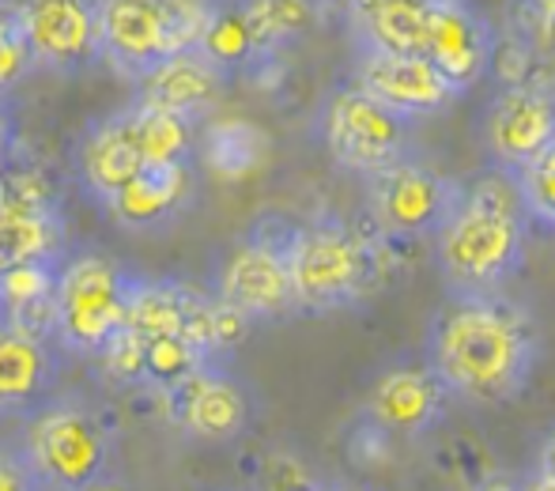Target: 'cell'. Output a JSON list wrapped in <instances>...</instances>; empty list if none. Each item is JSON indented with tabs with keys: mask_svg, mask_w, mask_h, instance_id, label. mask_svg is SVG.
<instances>
[{
	"mask_svg": "<svg viewBox=\"0 0 555 491\" xmlns=\"http://www.w3.org/2000/svg\"><path fill=\"white\" fill-rule=\"evenodd\" d=\"M488 152L503 175L529 167L555 147V83H529V88L499 91L488 103L483 118Z\"/></svg>",
	"mask_w": 555,
	"mask_h": 491,
	"instance_id": "30bf717a",
	"label": "cell"
},
{
	"mask_svg": "<svg viewBox=\"0 0 555 491\" xmlns=\"http://www.w3.org/2000/svg\"><path fill=\"white\" fill-rule=\"evenodd\" d=\"M193 197V170L190 163L178 167H144L121 193L114 197L111 216L125 231L152 235L163 223H170Z\"/></svg>",
	"mask_w": 555,
	"mask_h": 491,
	"instance_id": "ac0fdd59",
	"label": "cell"
},
{
	"mask_svg": "<svg viewBox=\"0 0 555 491\" xmlns=\"http://www.w3.org/2000/svg\"><path fill=\"white\" fill-rule=\"evenodd\" d=\"M476 491H518V477H503V473H495V477L480 480Z\"/></svg>",
	"mask_w": 555,
	"mask_h": 491,
	"instance_id": "d590c367",
	"label": "cell"
},
{
	"mask_svg": "<svg viewBox=\"0 0 555 491\" xmlns=\"http://www.w3.org/2000/svg\"><path fill=\"white\" fill-rule=\"evenodd\" d=\"M318 480L307 477V469L295 462H287V457H276V462H269V469H264V491H314Z\"/></svg>",
	"mask_w": 555,
	"mask_h": 491,
	"instance_id": "1f68e13d",
	"label": "cell"
},
{
	"mask_svg": "<svg viewBox=\"0 0 555 491\" xmlns=\"http://www.w3.org/2000/svg\"><path fill=\"white\" fill-rule=\"evenodd\" d=\"M537 473L555 480V431L541 442V457H537Z\"/></svg>",
	"mask_w": 555,
	"mask_h": 491,
	"instance_id": "836d02e7",
	"label": "cell"
},
{
	"mask_svg": "<svg viewBox=\"0 0 555 491\" xmlns=\"http://www.w3.org/2000/svg\"><path fill=\"white\" fill-rule=\"evenodd\" d=\"M35 65L73 68L99 57V4L83 0H35L15 8Z\"/></svg>",
	"mask_w": 555,
	"mask_h": 491,
	"instance_id": "2e32d148",
	"label": "cell"
},
{
	"mask_svg": "<svg viewBox=\"0 0 555 491\" xmlns=\"http://www.w3.org/2000/svg\"><path fill=\"white\" fill-rule=\"evenodd\" d=\"M35 477H30V469L23 465L20 454H8V450H0V491H38Z\"/></svg>",
	"mask_w": 555,
	"mask_h": 491,
	"instance_id": "d6a6232c",
	"label": "cell"
},
{
	"mask_svg": "<svg viewBox=\"0 0 555 491\" xmlns=\"http://www.w3.org/2000/svg\"><path fill=\"white\" fill-rule=\"evenodd\" d=\"M53 287H57V264L53 261L0 269V314L46 299V295H53Z\"/></svg>",
	"mask_w": 555,
	"mask_h": 491,
	"instance_id": "f1b7e54d",
	"label": "cell"
},
{
	"mask_svg": "<svg viewBox=\"0 0 555 491\" xmlns=\"http://www.w3.org/2000/svg\"><path fill=\"white\" fill-rule=\"evenodd\" d=\"M61 360L50 352V345L12 337L0 330V412L35 409L57 386Z\"/></svg>",
	"mask_w": 555,
	"mask_h": 491,
	"instance_id": "44dd1931",
	"label": "cell"
},
{
	"mask_svg": "<svg viewBox=\"0 0 555 491\" xmlns=\"http://www.w3.org/2000/svg\"><path fill=\"white\" fill-rule=\"evenodd\" d=\"M314 491H359V488H348V484H322V480H318V488Z\"/></svg>",
	"mask_w": 555,
	"mask_h": 491,
	"instance_id": "74e56055",
	"label": "cell"
},
{
	"mask_svg": "<svg viewBox=\"0 0 555 491\" xmlns=\"http://www.w3.org/2000/svg\"><path fill=\"white\" fill-rule=\"evenodd\" d=\"M446 401H450V393L427 371V363L424 367L397 363V367H386L374 378L371 397H366V419L378 435L416 439V435L431 431L435 424H442Z\"/></svg>",
	"mask_w": 555,
	"mask_h": 491,
	"instance_id": "4fadbf2b",
	"label": "cell"
},
{
	"mask_svg": "<svg viewBox=\"0 0 555 491\" xmlns=\"http://www.w3.org/2000/svg\"><path fill=\"white\" fill-rule=\"evenodd\" d=\"M216 8L182 0H111L99 4V46L121 73L147 76L155 65L201 46Z\"/></svg>",
	"mask_w": 555,
	"mask_h": 491,
	"instance_id": "277c9868",
	"label": "cell"
},
{
	"mask_svg": "<svg viewBox=\"0 0 555 491\" xmlns=\"http://www.w3.org/2000/svg\"><path fill=\"white\" fill-rule=\"evenodd\" d=\"M518 491H555V480L544 473H529V477H518Z\"/></svg>",
	"mask_w": 555,
	"mask_h": 491,
	"instance_id": "e575fe53",
	"label": "cell"
},
{
	"mask_svg": "<svg viewBox=\"0 0 555 491\" xmlns=\"http://www.w3.org/2000/svg\"><path fill=\"white\" fill-rule=\"evenodd\" d=\"M351 88H359L404 125L431 118L457 99L424 57H386V53H359Z\"/></svg>",
	"mask_w": 555,
	"mask_h": 491,
	"instance_id": "7c38bea8",
	"label": "cell"
},
{
	"mask_svg": "<svg viewBox=\"0 0 555 491\" xmlns=\"http://www.w3.org/2000/svg\"><path fill=\"white\" fill-rule=\"evenodd\" d=\"M541 325L521 302L495 295H450L427 330V371L450 397L506 404L541 367Z\"/></svg>",
	"mask_w": 555,
	"mask_h": 491,
	"instance_id": "6da1fadb",
	"label": "cell"
},
{
	"mask_svg": "<svg viewBox=\"0 0 555 491\" xmlns=\"http://www.w3.org/2000/svg\"><path fill=\"white\" fill-rule=\"evenodd\" d=\"M506 30H511L514 38H521L541 65H555V0H526V4H514Z\"/></svg>",
	"mask_w": 555,
	"mask_h": 491,
	"instance_id": "83f0119b",
	"label": "cell"
},
{
	"mask_svg": "<svg viewBox=\"0 0 555 491\" xmlns=\"http://www.w3.org/2000/svg\"><path fill=\"white\" fill-rule=\"evenodd\" d=\"M132 276L114 257L76 254L57 269L53 307H57V345L73 356H99L125 330V307H129Z\"/></svg>",
	"mask_w": 555,
	"mask_h": 491,
	"instance_id": "8992f818",
	"label": "cell"
},
{
	"mask_svg": "<svg viewBox=\"0 0 555 491\" xmlns=\"http://www.w3.org/2000/svg\"><path fill=\"white\" fill-rule=\"evenodd\" d=\"M359 53L424 57V0H363L348 8Z\"/></svg>",
	"mask_w": 555,
	"mask_h": 491,
	"instance_id": "d6986e66",
	"label": "cell"
},
{
	"mask_svg": "<svg viewBox=\"0 0 555 491\" xmlns=\"http://www.w3.org/2000/svg\"><path fill=\"white\" fill-rule=\"evenodd\" d=\"M287 276L295 307L336 310L363 302L386 284V238L366 235L344 220H314L287 231Z\"/></svg>",
	"mask_w": 555,
	"mask_h": 491,
	"instance_id": "3957f363",
	"label": "cell"
},
{
	"mask_svg": "<svg viewBox=\"0 0 555 491\" xmlns=\"http://www.w3.org/2000/svg\"><path fill=\"white\" fill-rule=\"evenodd\" d=\"M249 325H254L249 318H242L238 310L223 307V302L212 295V318H208V345H212V356L238 348L242 340L249 337Z\"/></svg>",
	"mask_w": 555,
	"mask_h": 491,
	"instance_id": "4dcf8cb0",
	"label": "cell"
},
{
	"mask_svg": "<svg viewBox=\"0 0 555 491\" xmlns=\"http://www.w3.org/2000/svg\"><path fill=\"white\" fill-rule=\"evenodd\" d=\"M322 140L344 170H359V175L374 178L404 159L409 125L348 83V88H336L325 103Z\"/></svg>",
	"mask_w": 555,
	"mask_h": 491,
	"instance_id": "ba28073f",
	"label": "cell"
},
{
	"mask_svg": "<svg viewBox=\"0 0 555 491\" xmlns=\"http://www.w3.org/2000/svg\"><path fill=\"white\" fill-rule=\"evenodd\" d=\"M163 409L185 435L205 442H231L249 424V401L242 386L212 367L193 371L190 378L170 386L163 393Z\"/></svg>",
	"mask_w": 555,
	"mask_h": 491,
	"instance_id": "5bb4252c",
	"label": "cell"
},
{
	"mask_svg": "<svg viewBox=\"0 0 555 491\" xmlns=\"http://www.w3.org/2000/svg\"><path fill=\"white\" fill-rule=\"evenodd\" d=\"M132 129V140L140 147V159L144 167H178V163H190L193 155V125L175 118V114L152 111V106H132L125 111Z\"/></svg>",
	"mask_w": 555,
	"mask_h": 491,
	"instance_id": "603a6c76",
	"label": "cell"
},
{
	"mask_svg": "<svg viewBox=\"0 0 555 491\" xmlns=\"http://www.w3.org/2000/svg\"><path fill=\"white\" fill-rule=\"evenodd\" d=\"M23 465L38 484L57 491H88L106 477L111 435L99 416L80 401L38 404L23 431Z\"/></svg>",
	"mask_w": 555,
	"mask_h": 491,
	"instance_id": "5b68a950",
	"label": "cell"
},
{
	"mask_svg": "<svg viewBox=\"0 0 555 491\" xmlns=\"http://www.w3.org/2000/svg\"><path fill=\"white\" fill-rule=\"evenodd\" d=\"M223 88H227L223 68H216L201 50H190L155 65L147 76H140V106L175 114V118L193 125L201 114L220 106Z\"/></svg>",
	"mask_w": 555,
	"mask_h": 491,
	"instance_id": "e0dca14e",
	"label": "cell"
},
{
	"mask_svg": "<svg viewBox=\"0 0 555 491\" xmlns=\"http://www.w3.org/2000/svg\"><path fill=\"white\" fill-rule=\"evenodd\" d=\"M57 246V220L50 190L35 170L0 178V269L50 261Z\"/></svg>",
	"mask_w": 555,
	"mask_h": 491,
	"instance_id": "9a60e30c",
	"label": "cell"
},
{
	"mask_svg": "<svg viewBox=\"0 0 555 491\" xmlns=\"http://www.w3.org/2000/svg\"><path fill=\"white\" fill-rule=\"evenodd\" d=\"M465 185L404 155L382 175L366 178V205L382 238H435L457 208Z\"/></svg>",
	"mask_w": 555,
	"mask_h": 491,
	"instance_id": "52a82bcc",
	"label": "cell"
},
{
	"mask_svg": "<svg viewBox=\"0 0 555 491\" xmlns=\"http://www.w3.org/2000/svg\"><path fill=\"white\" fill-rule=\"evenodd\" d=\"M8 147H12V118H8V111L0 106V167H4V159H8Z\"/></svg>",
	"mask_w": 555,
	"mask_h": 491,
	"instance_id": "8d00e7d4",
	"label": "cell"
},
{
	"mask_svg": "<svg viewBox=\"0 0 555 491\" xmlns=\"http://www.w3.org/2000/svg\"><path fill=\"white\" fill-rule=\"evenodd\" d=\"M495 35L491 20L465 0H424V61L450 83L453 95L488 76Z\"/></svg>",
	"mask_w": 555,
	"mask_h": 491,
	"instance_id": "9c48e42d",
	"label": "cell"
},
{
	"mask_svg": "<svg viewBox=\"0 0 555 491\" xmlns=\"http://www.w3.org/2000/svg\"><path fill=\"white\" fill-rule=\"evenodd\" d=\"M140 170H144V159H140V147H137V140H132V129L125 114L103 121L83 140L80 178H83V185H88V193L103 208L114 205V197L140 175Z\"/></svg>",
	"mask_w": 555,
	"mask_h": 491,
	"instance_id": "ffe728a7",
	"label": "cell"
},
{
	"mask_svg": "<svg viewBox=\"0 0 555 491\" xmlns=\"http://www.w3.org/2000/svg\"><path fill=\"white\" fill-rule=\"evenodd\" d=\"M197 50L205 53L216 68H223V73L234 65H246V61L257 53V46H254V35H249V27H246L242 8L238 12H216Z\"/></svg>",
	"mask_w": 555,
	"mask_h": 491,
	"instance_id": "484cf974",
	"label": "cell"
},
{
	"mask_svg": "<svg viewBox=\"0 0 555 491\" xmlns=\"http://www.w3.org/2000/svg\"><path fill=\"white\" fill-rule=\"evenodd\" d=\"M514 190L521 197V208H526L529 223H544V228H555V147L544 152L541 159H533L529 167L514 170Z\"/></svg>",
	"mask_w": 555,
	"mask_h": 491,
	"instance_id": "4316f807",
	"label": "cell"
},
{
	"mask_svg": "<svg viewBox=\"0 0 555 491\" xmlns=\"http://www.w3.org/2000/svg\"><path fill=\"white\" fill-rule=\"evenodd\" d=\"M88 491H121V488H117V484H106V480H99V484H91Z\"/></svg>",
	"mask_w": 555,
	"mask_h": 491,
	"instance_id": "f35d334b",
	"label": "cell"
},
{
	"mask_svg": "<svg viewBox=\"0 0 555 491\" xmlns=\"http://www.w3.org/2000/svg\"><path fill=\"white\" fill-rule=\"evenodd\" d=\"M30 68H35V57H30V46L23 38L20 15H15V8H0V95L12 91Z\"/></svg>",
	"mask_w": 555,
	"mask_h": 491,
	"instance_id": "f546056e",
	"label": "cell"
},
{
	"mask_svg": "<svg viewBox=\"0 0 555 491\" xmlns=\"http://www.w3.org/2000/svg\"><path fill=\"white\" fill-rule=\"evenodd\" d=\"M284 243L287 235L280 243H272V238H249V243H242L223 261L216 299L223 307L238 310L249 322L295 314L299 307H295L292 276H287Z\"/></svg>",
	"mask_w": 555,
	"mask_h": 491,
	"instance_id": "8fae6325",
	"label": "cell"
},
{
	"mask_svg": "<svg viewBox=\"0 0 555 491\" xmlns=\"http://www.w3.org/2000/svg\"><path fill=\"white\" fill-rule=\"evenodd\" d=\"M529 216L514 178L495 170L461 190L457 208L435 235L442 280L450 295H495L526 257Z\"/></svg>",
	"mask_w": 555,
	"mask_h": 491,
	"instance_id": "7a4b0ae2",
	"label": "cell"
},
{
	"mask_svg": "<svg viewBox=\"0 0 555 491\" xmlns=\"http://www.w3.org/2000/svg\"><path fill=\"white\" fill-rule=\"evenodd\" d=\"M272 140L246 118H216L201 137V159L220 182H246L269 163Z\"/></svg>",
	"mask_w": 555,
	"mask_h": 491,
	"instance_id": "7402d4cb",
	"label": "cell"
},
{
	"mask_svg": "<svg viewBox=\"0 0 555 491\" xmlns=\"http://www.w3.org/2000/svg\"><path fill=\"white\" fill-rule=\"evenodd\" d=\"M242 15H246V27L254 35L257 53H264V50H276L284 38L299 35L302 27H310L318 8L299 4V0H264V4H246Z\"/></svg>",
	"mask_w": 555,
	"mask_h": 491,
	"instance_id": "d4e9b609",
	"label": "cell"
},
{
	"mask_svg": "<svg viewBox=\"0 0 555 491\" xmlns=\"http://www.w3.org/2000/svg\"><path fill=\"white\" fill-rule=\"evenodd\" d=\"M125 333V330H121ZM137 340V337H132ZM208 367L205 352L185 337H155V340H137V382L155 386L159 393H167L170 386H178L182 378H190L193 371Z\"/></svg>",
	"mask_w": 555,
	"mask_h": 491,
	"instance_id": "cb8c5ba5",
	"label": "cell"
}]
</instances>
